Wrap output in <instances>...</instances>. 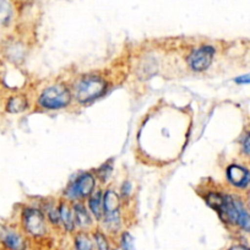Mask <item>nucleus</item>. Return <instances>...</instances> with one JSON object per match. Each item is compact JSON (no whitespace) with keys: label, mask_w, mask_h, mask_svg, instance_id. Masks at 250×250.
<instances>
[{"label":"nucleus","mask_w":250,"mask_h":250,"mask_svg":"<svg viewBox=\"0 0 250 250\" xmlns=\"http://www.w3.org/2000/svg\"><path fill=\"white\" fill-rule=\"evenodd\" d=\"M205 200L210 208L217 211L226 223L235 225L242 229L250 232V215L243 208L239 200L230 195L220 193H208Z\"/></svg>","instance_id":"f257e3e1"},{"label":"nucleus","mask_w":250,"mask_h":250,"mask_svg":"<svg viewBox=\"0 0 250 250\" xmlns=\"http://www.w3.org/2000/svg\"><path fill=\"white\" fill-rule=\"evenodd\" d=\"M107 83L100 76H87L75 86V97L80 103H88L104 93Z\"/></svg>","instance_id":"f03ea898"},{"label":"nucleus","mask_w":250,"mask_h":250,"mask_svg":"<svg viewBox=\"0 0 250 250\" xmlns=\"http://www.w3.org/2000/svg\"><path fill=\"white\" fill-rule=\"evenodd\" d=\"M21 225L23 232L32 238H42L47 234L44 215L38 208H26L21 213Z\"/></svg>","instance_id":"7ed1b4c3"},{"label":"nucleus","mask_w":250,"mask_h":250,"mask_svg":"<svg viewBox=\"0 0 250 250\" xmlns=\"http://www.w3.org/2000/svg\"><path fill=\"white\" fill-rule=\"evenodd\" d=\"M71 93L65 86L53 85L45 88L41 95L38 103L45 109H60L70 103Z\"/></svg>","instance_id":"20e7f679"},{"label":"nucleus","mask_w":250,"mask_h":250,"mask_svg":"<svg viewBox=\"0 0 250 250\" xmlns=\"http://www.w3.org/2000/svg\"><path fill=\"white\" fill-rule=\"evenodd\" d=\"M96 179L91 173H83L79 175L65 190V196L70 199H81L90 196L95 190Z\"/></svg>","instance_id":"39448f33"},{"label":"nucleus","mask_w":250,"mask_h":250,"mask_svg":"<svg viewBox=\"0 0 250 250\" xmlns=\"http://www.w3.org/2000/svg\"><path fill=\"white\" fill-rule=\"evenodd\" d=\"M0 244L6 250H27L25 235L0 222Z\"/></svg>","instance_id":"423d86ee"},{"label":"nucleus","mask_w":250,"mask_h":250,"mask_svg":"<svg viewBox=\"0 0 250 250\" xmlns=\"http://www.w3.org/2000/svg\"><path fill=\"white\" fill-rule=\"evenodd\" d=\"M215 55V49L211 45H201L196 50H194L189 58H188V64L194 71H205L210 68L211 62Z\"/></svg>","instance_id":"0eeeda50"},{"label":"nucleus","mask_w":250,"mask_h":250,"mask_svg":"<svg viewBox=\"0 0 250 250\" xmlns=\"http://www.w3.org/2000/svg\"><path fill=\"white\" fill-rule=\"evenodd\" d=\"M227 178L234 187L244 188L250 183V172L239 165H230L227 168Z\"/></svg>","instance_id":"6e6552de"},{"label":"nucleus","mask_w":250,"mask_h":250,"mask_svg":"<svg viewBox=\"0 0 250 250\" xmlns=\"http://www.w3.org/2000/svg\"><path fill=\"white\" fill-rule=\"evenodd\" d=\"M59 213H60V223H62V227L66 232L71 233L75 230L76 222L75 215H74L73 208H69L65 203H62L59 205Z\"/></svg>","instance_id":"1a4fd4ad"},{"label":"nucleus","mask_w":250,"mask_h":250,"mask_svg":"<svg viewBox=\"0 0 250 250\" xmlns=\"http://www.w3.org/2000/svg\"><path fill=\"white\" fill-rule=\"evenodd\" d=\"M28 108L27 97L23 95H14L10 96L6 102V112L10 114H19V113L25 112Z\"/></svg>","instance_id":"9d476101"},{"label":"nucleus","mask_w":250,"mask_h":250,"mask_svg":"<svg viewBox=\"0 0 250 250\" xmlns=\"http://www.w3.org/2000/svg\"><path fill=\"white\" fill-rule=\"evenodd\" d=\"M74 215H75V222L76 226L81 229H86V228L91 227L92 225V218H91L90 213L87 212L85 206L83 204L78 203L74 205Z\"/></svg>","instance_id":"9b49d317"},{"label":"nucleus","mask_w":250,"mask_h":250,"mask_svg":"<svg viewBox=\"0 0 250 250\" xmlns=\"http://www.w3.org/2000/svg\"><path fill=\"white\" fill-rule=\"evenodd\" d=\"M88 206H90V210L92 212V215L95 216V218L97 221H101L104 216V208H103V198L102 193L100 190L95 191L90 195L88 199Z\"/></svg>","instance_id":"f8f14e48"},{"label":"nucleus","mask_w":250,"mask_h":250,"mask_svg":"<svg viewBox=\"0 0 250 250\" xmlns=\"http://www.w3.org/2000/svg\"><path fill=\"white\" fill-rule=\"evenodd\" d=\"M119 196L114 190H107L103 195V208H104V215L108 213H114L119 211Z\"/></svg>","instance_id":"ddd939ff"},{"label":"nucleus","mask_w":250,"mask_h":250,"mask_svg":"<svg viewBox=\"0 0 250 250\" xmlns=\"http://www.w3.org/2000/svg\"><path fill=\"white\" fill-rule=\"evenodd\" d=\"M74 248L75 250H96L93 238L83 230L76 233L74 237Z\"/></svg>","instance_id":"4468645a"},{"label":"nucleus","mask_w":250,"mask_h":250,"mask_svg":"<svg viewBox=\"0 0 250 250\" xmlns=\"http://www.w3.org/2000/svg\"><path fill=\"white\" fill-rule=\"evenodd\" d=\"M13 20V6L9 0H0V26L10 25Z\"/></svg>","instance_id":"2eb2a0df"},{"label":"nucleus","mask_w":250,"mask_h":250,"mask_svg":"<svg viewBox=\"0 0 250 250\" xmlns=\"http://www.w3.org/2000/svg\"><path fill=\"white\" fill-rule=\"evenodd\" d=\"M93 242H95L96 250H112L107 235L102 230H95L93 232Z\"/></svg>","instance_id":"dca6fc26"},{"label":"nucleus","mask_w":250,"mask_h":250,"mask_svg":"<svg viewBox=\"0 0 250 250\" xmlns=\"http://www.w3.org/2000/svg\"><path fill=\"white\" fill-rule=\"evenodd\" d=\"M120 249L122 250H136L135 244H134L133 235L129 232H123L120 235Z\"/></svg>","instance_id":"f3484780"},{"label":"nucleus","mask_w":250,"mask_h":250,"mask_svg":"<svg viewBox=\"0 0 250 250\" xmlns=\"http://www.w3.org/2000/svg\"><path fill=\"white\" fill-rule=\"evenodd\" d=\"M112 170H113L112 165H109V163H104L102 167L98 168L97 177L100 178L101 182H103V183L107 182L108 178H109L110 174H112Z\"/></svg>","instance_id":"a211bd4d"},{"label":"nucleus","mask_w":250,"mask_h":250,"mask_svg":"<svg viewBox=\"0 0 250 250\" xmlns=\"http://www.w3.org/2000/svg\"><path fill=\"white\" fill-rule=\"evenodd\" d=\"M47 216H48V220L52 225L58 226L60 223V213H59V208H48L47 210Z\"/></svg>","instance_id":"6ab92c4d"},{"label":"nucleus","mask_w":250,"mask_h":250,"mask_svg":"<svg viewBox=\"0 0 250 250\" xmlns=\"http://www.w3.org/2000/svg\"><path fill=\"white\" fill-rule=\"evenodd\" d=\"M235 83H240V85H247V83H250V73L245 74V75H242V76H238V78L235 79Z\"/></svg>","instance_id":"aec40b11"},{"label":"nucleus","mask_w":250,"mask_h":250,"mask_svg":"<svg viewBox=\"0 0 250 250\" xmlns=\"http://www.w3.org/2000/svg\"><path fill=\"white\" fill-rule=\"evenodd\" d=\"M131 191V184L129 182H125L122 187L123 196H128Z\"/></svg>","instance_id":"412c9836"},{"label":"nucleus","mask_w":250,"mask_h":250,"mask_svg":"<svg viewBox=\"0 0 250 250\" xmlns=\"http://www.w3.org/2000/svg\"><path fill=\"white\" fill-rule=\"evenodd\" d=\"M243 148H244V152L247 153L248 156H250V134L245 138L244 144H243Z\"/></svg>","instance_id":"4be33fe9"},{"label":"nucleus","mask_w":250,"mask_h":250,"mask_svg":"<svg viewBox=\"0 0 250 250\" xmlns=\"http://www.w3.org/2000/svg\"><path fill=\"white\" fill-rule=\"evenodd\" d=\"M227 250H250V248L245 247V245H242V244H235V245H232L230 248H228Z\"/></svg>","instance_id":"5701e85b"},{"label":"nucleus","mask_w":250,"mask_h":250,"mask_svg":"<svg viewBox=\"0 0 250 250\" xmlns=\"http://www.w3.org/2000/svg\"><path fill=\"white\" fill-rule=\"evenodd\" d=\"M112 250H118V249H112Z\"/></svg>","instance_id":"b1692460"}]
</instances>
